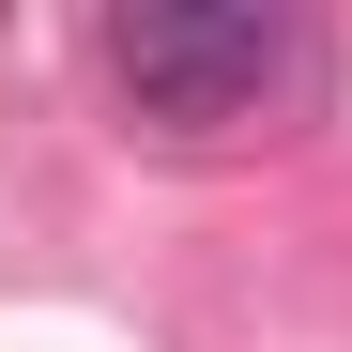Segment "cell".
Returning a JSON list of instances; mask_svg holds the SVG:
<instances>
[{
  "label": "cell",
  "mask_w": 352,
  "mask_h": 352,
  "mask_svg": "<svg viewBox=\"0 0 352 352\" xmlns=\"http://www.w3.org/2000/svg\"><path fill=\"white\" fill-rule=\"evenodd\" d=\"M291 62H307L291 16H245V0H138V16H107V77H123L138 123H168V138L245 123Z\"/></svg>",
  "instance_id": "obj_1"
}]
</instances>
